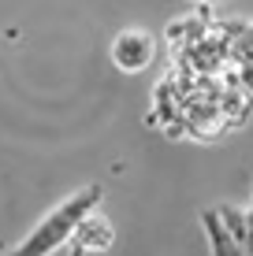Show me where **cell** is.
I'll use <instances>...</instances> for the list:
<instances>
[{
  "label": "cell",
  "instance_id": "cell-1",
  "mask_svg": "<svg viewBox=\"0 0 253 256\" xmlns=\"http://www.w3.org/2000/svg\"><path fill=\"white\" fill-rule=\"evenodd\" d=\"M101 200H104L101 186H82V190L67 193V200H60V204L52 208L19 245H12L4 256H52V252H60L64 245H71V234H75V226L82 223V216H90L93 208H101Z\"/></svg>",
  "mask_w": 253,
  "mask_h": 256
},
{
  "label": "cell",
  "instance_id": "cell-2",
  "mask_svg": "<svg viewBox=\"0 0 253 256\" xmlns=\"http://www.w3.org/2000/svg\"><path fill=\"white\" fill-rule=\"evenodd\" d=\"M112 67L123 70V74H142V70L153 67L156 60V38L149 30H138V26H127V30H119L116 38H112Z\"/></svg>",
  "mask_w": 253,
  "mask_h": 256
},
{
  "label": "cell",
  "instance_id": "cell-3",
  "mask_svg": "<svg viewBox=\"0 0 253 256\" xmlns=\"http://www.w3.org/2000/svg\"><path fill=\"white\" fill-rule=\"evenodd\" d=\"M71 245L78 249V256H101V252H108L112 245H116V230H112V223L101 216V208H93L90 216H82V223H78L75 234H71Z\"/></svg>",
  "mask_w": 253,
  "mask_h": 256
},
{
  "label": "cell",
  "instance_id": "cell-4",
  "mask_svg": "<svg viewBox=\"0 0 253 256\" xmlns=\"http://www.w3.org/2000/svg\"><path fill=\"white\" fill-rule=\"evenodd\" d=\"M201 226H205V238H208V252L212 256H253L246 245L234 238L227 226L220 223V216H216V208H205L201 212Z\"/></svg>",
  "mask_w": 253,
  "mask_h": 256
},
{
  "label": "cell",
  "instance_id": "cell-5",
  "mask_svg": "<svg viewBox=\"0 0 253 256\" xmlns=\"http://www.w3.org/2000/svg\"><path fill=\"white\" fill-rule=\"evenodd\" d=\"M201 4H208V0H201Z\"/></svg>",
  "mask_w": 253,
  "mask_h": 256
}]
</instances>
